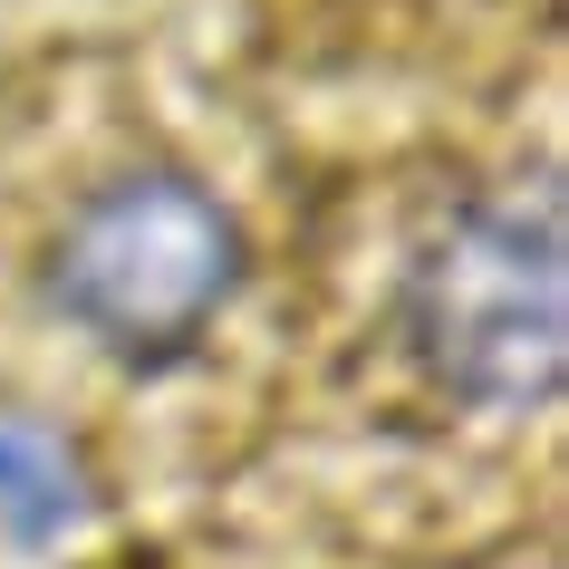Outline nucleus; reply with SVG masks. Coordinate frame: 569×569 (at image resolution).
<instances>
[{"label":"nucleus","instance_id":"obj_3","mask_svg":"<svg viewBox=\"0 0 569 569\" xmlns=\"http://www.w3.org/2000/svg\"><path fill=\"white\" fill-rule=\"evenodd\" d=\"M68 521H88V473H78V445L39 416H0V531L49 540Z\"/></svg>","mask_w":569,"mask_h":569},{"label":"nucleus","instance_id":"obj_1","mask_svg":"<svg viewBox=\"0 0 569 569\" xmlns=\"http://www.w3.org/2000/svg\"><path fill=\"white\" fill-rule=\"evenodd\" d=\"M560 183L540 174L531 193H482L425 232V251L406 261V338L416 367L463 406L521 416L560 396L569 358V309H560Z\"/></svg>","mask_w":569,"mask_h":569},{"label":"nucleus","instance_id":"obj_2","mask_svg":"<svg viewBox=\"0 0 569 569\" xmlns=\"http://www.w3.org/2000/svg\"><path fill=\"white\" fill-rule=\"evenodd\" d=\"M232 290H241V222L193 174H164V164L97 183L49 251L59 319L88 329L136 377L193 358Z\"/></svg>","mask_w":569,"mask_h":569}]
</instances>
